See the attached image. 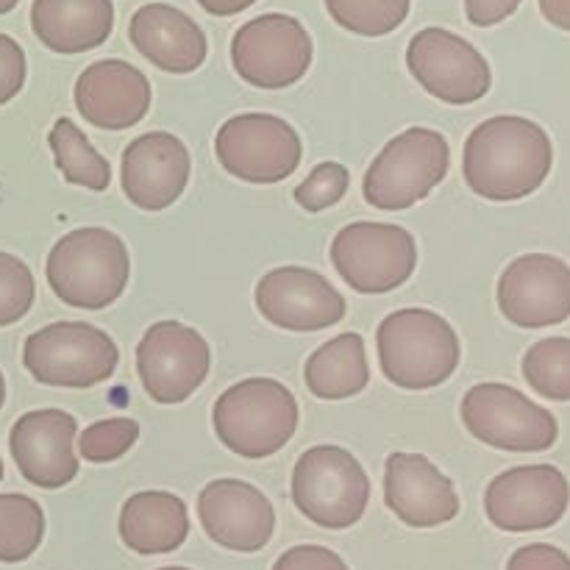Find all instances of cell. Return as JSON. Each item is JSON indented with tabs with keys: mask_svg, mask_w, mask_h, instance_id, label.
<instances>
[{
	"mask_svg": "<svg viewBox=\"0 0 570 570\" xmlns=\"http://www.w3.org/2000/svg\"><path fill=\"white\" fill-rule=\"evenodd\" d=\"M554 165V145L540 122L499 115L479 122L462 148V176L484 200L510 204L538 193Z\"/></svg>",
	"mask_w": 570,
	"mask_h": 570,
	"instance_id": "6da1fadb",
	"label": "cell"
},
{
	"mask_svg": "<svg viewBox=\"0 0 570 570\" xmlns=\"http://www.w3.org/2000/svg\"><path fill=\"white\" fill-rule=\"evenodd\" d=\"M379 367L401 390H432L449 382L462 360L454 326L423 306L395 309L379 323Z\"/></svg>",
	"mask_w": 570,
	"mask_h": 570,
	"instance_id": "7a4b0ae2",
	"label": "cell"
},
{
	"mask_svg": "<svg viewBox=\"0 0 570 570\" xmlns=\"http://www.w3.org/2000/svg\"><path fill=\"white\" fill-rule=\"evenodd\" d=\"M45 276L61 304L100 312L126 293L131 278V254L109 228L83 226L65 234L50 248Z\"/></svg>",
	"mask_w": 570,
	"mask_h": 570,
	"instance_id": "3957f363",
	"label": "cell"
},
{
	"mask_svg": "<svg viewBox=\"0 0 570 570\" xmlns=\"http://www.w3.org/2000/svg\"><path fill=\"white\" fill-rule=\"evenodd\" d=\"M298 401L282 382L250 376L232 384L212 406L217 440L243 460H267L293 440Z\"/></svg>",
	"mask_w": 570,
	"mask_h": 570,
	"instance_id": "277c9868",
	"label": "cell"
},
{
	"mask_svg": "<svg viewBox=\"0 0 570 570\" xmlns=\"http://www.w3.org/2000/svg\"><path fill=\"white\" fill-rule=\"evenodd\" d=\"M451 167V145L434 128H406L390 139L362 178V193L382 212H401L429 198L445 181Z\"/></svg>",
	"mask_w": 570,
	"mask_h": 570,
	"instance_id": "5b68a950",
	"label": "cell"
},
{
	"mask_svg": "<svg viewBox=\"0 0 570 570\" xmlns=\"http://www.w3.org/2000/svg\"><path fill=\"white\" fill-rule=\"evenodd\" d=\"M293 504L301 515L328 532H343L362 521L371 504V479L351 451L315 445L293 468Z\"/></svg>",
	"mask_w": 570,
	"mask_h": 570,
	"instance_id": "8992f818",
	"label": "cell"
},
{
	"mask_svg": "<svg viewBox=\"0 0 570 570\" xmlns=\"http://www.w3.org/2000/svg\"><path fill=\"white\" fill-rule=\"evenodd\" d=\"M120 362L117 343L92 323L59 321L28 334L22 365L45 387L89 390L109 382Z\"/></svg>",
	"mask_w": 570,
	"mask_h": 570,
	"instance_id": "52a82bcc",
	"label": "cell"
},
{
	"mask_svg": "<svg viewBox=\"0 0 570 570\" xmlns=\"http://www.w3.org/2000/svg\"><path fill=\"white\" fill-rule=\"evenodd\" d=\"M332 265L354 293H393L415 273L417 243L395 223H351L332 239Z\"/></svg>",
	"mask_w": 570,
	"mask_h": 570,
	"instance_id": "ba28073f",
	"label": "cell"
},
{
	"mask_svg": "<svg viewBox=\"0 0 570 570\" xmlns=\"http://www.w3.org/2000/svg\"><path fill=\"white\" fill-rule=\"evenodd\" d=\"M460 415L479 443L512 454L549 451L560 438V423L546 406L501 382L473 384L462 399Z\"/></svg>",
	"mask_w": 570,
	"mask_h": 570,
	"instance_id": "9c48e42d",
	"label": "cell"
},
{
	"mask_svg": "<svg viewBox=\"0 0 570 570\" xmlns=\"http://www.w3.org/2000/svg\"><path fill=\"white\" fill-rule=\"evenodd\" d=\"M215 156L228 176L248 184L287 181L301 165L304 142L284 117L245 111L228 117L215 134Z\"/></svg>",
	"mask_w": 570,
	"mask_h": 570,
	"instance_id": "30bf717a",
	"label": "cell"
},
{
	"mask_svg": "<svg viewBox=\"0 0 570 570\" xmlns=\"http://www.w3.org/2000/svg\"><path fill=\"white\" fill-rule=\"evenodd\" d=\"M315 45L293 14H262L239 26L232 39V65L256 89H287L309 72Z\"/></svg>",
	"mask_w": 570,
	"mask_h": 570,
	"instance_id": "8fae6325",
	"label": "cell"
},
{
	"mask_svg": "<svg viewBox=\"0 0 570 570\" xmlns=\"http://www.w3.org/2000/svg\"><path fill=\"white\" fill-rule=\"evenodd\" d=\"M406 67L432 98L451 106L482 100L493 87V70L473 42L449 28H423L410 39Z\"/></svg>",
	"mask_w": 570,
	"mask_h": 570,
	"instance_id": "7c38bea8",
	"label": "cell"
},
{
	"mask_svg": "<svg viewBox=\"0 0 570 570\" xmlns=\"http://www.w3.org/2000/svg\"><path fill=\"white\" fill-rule=\"evenodd\" d=\"M212 367V348L204 334L178 321H159L137 345V376L150 401L161 406L184 404Z\"/></svg>",
	"mask_w": 570,
	"mask_h": 570,
	"instance_id": "4fadbf2b",
	"label": "cell"
},
{
	"mask_svg": "<svg viewBox=\"0 0 570 570\" xmlns=\"http://www.w3.org/2000/svg\"><path fill=\"white\" fill-rule=\"evenodd\" d=\"M570 504L568 476L554 465H518L499 473L484 490V515L510 534L557 527Z\"/></svg>",
	"mask_w": 570,
	"mask_h": 570,
	"instance_id": "5bb4252c",
	"label": "cell"
},
{
	"mask_svg": "<svg viewBox=\"0 0 570 570\" xmlns=\"http://www.w3.org/2000/svg\"><path fill=\"white\" fill-rule=\"evenodd\" d=\"M254 301L259 315L284 332H321L345 317V298L323 273L284 265L256 282Z\"/></svg>",
	"mask_w": 570,
	"mask_h": 570,
	"instance_id": "9a60e30c",
	"label": "cell"
},
{
	"mask_svg": "<svg viewBox=\"0 0 570 570\" xmlns=\"http://www.w3.org/2000/svg\"><path fill=\"white\" fill-rule=\"evenodd\" d=\"M495 295L512 326H560L570 317V265L551 254L518 256L501 273Z\"/></svg>",
	"mask_w": 570,
	"mask_h": 570,
	"instance_id": "2e32d148",
	"label": "cell"
},
{
	"mask_svg": "<svg viewBox=\"0 0 570 570\" xmlns=\"http://www.w3.org/2000/svg\"><path fill=\"white\" fill-rule=\"evenodd\" d=\"M206 538L237 554H256L276 532V510L259 488L239 479H215L198 495Z\"/></svg>",
	"mask_w": 570,
	"mask_h": 570,
	"instance_id": "e0dca14e",
	"label": "cell"
},
{
	"mask_svg": "<svg viewBox=\"0 0 570 570\" xmlns=\"http://www.w3.org/2000/svg\"><path fill=\"white\" fill-rule=\"evenodd\" d=\"M78 421L61 410H33L14 421L9 451L28 484L61 490L78 476L76 460Z\"/></svg>",
	"mask_w": 570,
	"mask_h": 570,
	"instance_id": "ac0fdd59",
	"label": "cell"
},
{
	"mask_svg": "<svg viewBox=\"0 0 570 570\" xmlns=\"http://www.w3.org/2000/svg\"><path fill=\"white\" fill-rule=\"evenodd\" d=\"M193 173L189 150L176 134H139L122 150L120 184L128 204L142 212H161L184 195Z\"/></svg>",
	"mask_w": 570,
	"mask_h": 570,
	"instance_id": "d6986e66",
	"label": "cell"
},
{
	"mask_svg": "<svg viewBox=\"0 0 570 570\" xmlns=\"http://www.w3.org/2000/svg\"><path fill=\"white\" fill-rule=\"evenodd\" d=\"M76 109L100 131H128L145 120L154 100L148 76L122 59H100L78 76Z\"/></svg>",
	"mask_w": 570,
	"mask_h": 570,
	"instance_id": "ffe728a7",
	"label": "cell"
},
{
	"mask_svg": "<svg viewBox=\"0 0 570 570\" xmlns=\"http://www.w3.org/2000/svg\"><path fill=\"white\" fill-rule=\"evenodd\" d=\"M384 501L412 529H434L460 515L454 482L429 456L395 451L384 462Z\"/></svg>",
	"mask_w": 570,
	"mask_h": 570,
	"instance_id": "44dd1931",
	"label": "cell"
},
{
	"mask_svg": "<svg viewBox=\"0 0 570 570\" xmlns=\"http://www.w3.org/2000/svg\"><path fill=\"white\" fill-rule=\"evenodd\" d=\"M128 39L159 70L195 72L206 61L209 42L198 22L170 3H145L128 20Z\"/></svg>",
	"mask_w": 570,
	"mask_h": 570,
	"instance_id": "7402d4cb",
	"label": "cell"
},
{
	"mask_svg": "<svg viewBox=\"0 0 570 570\" xmlns=\"http://www.w3.org/2000/svg\"><path fill=\"white\" fill-rule=\"evenodd\" d=\"M31 28L39 42L61 56L100 48L115 28L111 0H33Z\"/></svg>",
	"mask_w": 570,
	"mask_h": 570,
	"instance_id": "603a6c76",
	"label": "cell"
},
{
	"mask_svg": "<svg viewBox=\"0 0 570 570\" xmlns=\"http://www.w3.org/2000/svg\"><path fill=\"white\" fill-rule=\"evenodd\" d=\"M120 540L139 557L170 554L189 534V510L178 495L165 490L134 493L120 510Z\"/></svg>",
	"mask_w": 570,
	"mask_h": 570,
	"instance_id": "cb8c5ba5",
	"label": "cell"
},
{
	"mask_svg": "<svg viewBox=\"0 0 570 570\" xmlns=\"http://www.w3.org/2000/svg\"><path fill=\"white\" fill-rule=\"evenodd\" d=\"M304 382L309 393L321 401H345L360 395L371 382L365 337L345 332L323 343L306 360Z\"/></svg>",
	"mask_w": 570,
	"mask_h": 570,
	"instance_id": "d4e9b609",
	"label": "cell"
},
{
	"mask_svg": "<svg viewBox=\"0 0 570 570\" xmlns=\"http://www.w3.org/2000/svg\"><path fill=\"white\" fill-rule=\"evenodd\" d=\"M48 145L53 150L56 167H59L61 178L76 187L92 189V193H104L111 184V165L106 156H100L87 139V134L70 120V117H59L48 134Z\"/></svg>",
	"mask_w": 570,
	"mask_h": 570,
	"instance_id": "484cf974",
	"label": "cell"
},
{
	"mask_svg": "<svg viewBox=\"0 0 570 570\" xmlns=\"http://www.w3.org/2000/svg\"><path fill=\"white\" fill-rule=\"evenodd\" d=\"M45 540V512L31 495L0 493V562L17 566Z\"/></svg>",
	"mask_w": 570,
	"mask_h": 570,
	"instance_id": "4316f807",
	"label": "cell"
},
{
	"mask_svg": "<svg viewBox=\"0 0 570 570\" xmlns=\"http://www.w3.org/2000/svg\"><path fill=\"white\" fill-rule=\"evenodd\" d=\"M523 379L549 401H570V337H546L523 354Z\"/></svg>",
	"mask_w": 570,
	"mask_h": 570,
	"instance_id": "83f0119b",
	"label": "cell"
},
{
	"mask_svg": "<svg viewBox=\"0 0 570 570\" xmlns=\"http://www.w3.org/2000/svg\"><path fill=\"white\" fill-rule=\"evenodd\" d=\"M340 28L360 37H387L404 26L412 0H323Z\"/></svg>",
	"mask_w": 570,
	"mask_h": 570,
	"instance_id": "f1b7e54d",
	"label": "cell"
},
{
	"mask_svg": "<svg viewBox=\"0 0 570 570\" xmlns=\"http://www.w3.org/2000/svg\"><path fill=\"white\" fill-rule=\"evenodd\" d=\"M139 423L134 417H109L87 426L78 438V454L89 465H109L137 445Z\"/></svg>",
	"mask_w": 570,
	"mask_h": 570,
	"instance_id": "f546056e",
	"label": "cell"
},
{
	"mask_svg": "<svg viewBox=\"0 0 570 570\" xmlns=\"http://www.w3.org/2000/svg\"><path fill=\"white\" fill-rule=\"evenodd\" d=\"M37 298V282L31 267L14 254L0 250V328L14 326L28 315Z\"/></svg>",
	"mask_w": 570,
	"mask_h": 570,
	"instance_id": "4dcf8cb0",
	"label": "cell"
},
{
	"mask_svg": "<svg viewBox=\"0 0 570 570\" xmlns=\"http://www.w3.org/2000/svg\"><path fill=\"white\" fill-rule=\"evenodd\" d=\"M348 167L340 165V161H321V165L312 167L309 176L295 187V204H298L301 209L317 215V212L340 204V200L345 198V193H348Z\"/></svg>",
	"mask_w": 570,
	"mask_h": 570,
	"instance_id": "1f68e13d",
	"label": "cell"
},
{
	"mask_svg": "<svg viewBox=\"0 0 570 570\" xmlns=\"http://www.w3.org/2000/svg\"><path fill=\"white\" fill-rule=\"evenodd\" d=\"M26 72V50L9 33H0V106H6L22 92Z\"/></svg>",
	"mask_w": 570,
	"mask_h": 570,
	"instance_id": "d6a6232c",
	"label": "cell"
},
{
	"mask_svg": "<svg viewBox=\"0 0 570 570\" xmlns=\"http://www.w3.org/2000/svg\"><path fill=\"white\" fill-rule=\"evenodd\" d=\"M273 570H348V566L326 546H295L278 557Z\"/></svg>",
	"mask_w": 570,
	"mask_h": 570,
	"instance_id": "836d02e7",
	"label": "cell"
},
{
	"mask_svg": "<svg viewBox=\"0 0 570 570\" xmlns=\"http://www.w3.org/2000/svg\"><path fill=\"white\" fill-rule=\"evenodd\" d=\"M507 570H570V557L557 546L532 543L510 557Z\"/></svg>",
	"mask_w": 570,
	"mask_h": 570,
	"instance_id": "e575fe53",
	"label": "cell"
},
{
	"mask_svg": "<svg viewBox=\"0 0 570 570\" xmlns=\"http://www.w3.org/2000/svg\"><path fill=\"white\" fill-rule=\"evenodd\" d=\"M521 3L523 0H465V14L476 28H490L515 14Z\"/></svg>",
	"mask_w": 570,
	"mask_h": 570,
	"instance_id": "d590c367",
	"label": "cell"
},
{
	"mask_svg": "<svg viewBox=\"0 0 570 570\" xmlns=\"http://www.w3.org/2000/svg\"><path fill=\"white\" fill-rule=\"evenodd\" d=\"M546 20L560 31H570V0H540Z\"/></svg>",
	"mask_w": 570,
	"mask_h": 570,
	"instance_id": "8d00e7d4",
	"label": "cell"
},
{
	"mask_svg": "<svg viewBox=\"0 0 570 570\" xmlns=\"http://www.w3.org/2000/svg\"><path fill=\"white\" fill-rule=\"evenodd\" d=\"M256 0H198L200 9L206 11V14H215V17H234L239 14V11L250 9Z\"/></svg>",
	"mask_w": 570,
	"mask_h": 570,
	"instance_id": "74e56055",
	"label": "cell"
},
{
	"mask_svg": "<svg viewBox=\"0 0 570 570\" xmlns=\"http://www.w3.org/2000/svg\"><path fill=\"white\" fill-rule=\"evenodd\" d=\"M17 3H20V0H0V14H9Z\"/></svg>",
	"mask_w": 570,
	"mask_h": 570,
	"instance_id": "f35d334b",
	"label": "cell"
},
{
	"mask_svg": "<svg viewBox=\"0 0 570 570\" xmlns=\"http://www.w3.org/2000/svg\"><path fill=\"white\" fill-rule=\"evenodd\" d=\"M3 404H6V379L3 373H0V410H3Z\"/></svg>",
	"mask_w": 570,
	"mask_h": 570,
	"instance_id": "ab89813d",
	"label": "cell"
},
{
	"mask_svg": "<svg viewBox=\"0 0 570 570\" xmlns=\"http://www.w3.org/2000/svg\"><path fill=\"white\" fill-rule=\"evenodd\" d=\"M159 570H189V568H181V566H170V568H159Z\"/></svg>",
	"mask_w": 570,
	"mask_h": 570,
	"instance_id": "60d3db41",
	"label": "cell"
},
{
	"mask_svg": "<svg viewBox=\"0 0 570 570\" xmlns=\"http://www.w3.org/2000/svg\"><path fill=\"white\" fill-rule=\"evenodd\" d=\"M0 479H3V462H0Z\"/></svg>",
	"mask_w": 570,
	"mask_h": 570,
	"instance_id": "b9f144b4",
	"label": "cell"
}]
</instances>
